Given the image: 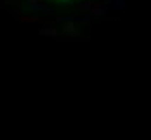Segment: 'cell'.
<instances>
[{
  "label": "cell",
  "mask_w": 151,
  "mask_h": 140,
  "mask_svg": "<svg viewBox=\"0 0 151 140\" xmlns=\"http://www.w3.org/2000/svg\"><path fill=\"white\" fill-rule=\"evenodd\" d=\"M26 9H28V11H43V13H52V9H47L45 4H41V0H26Z\"/></svg>",
  "instance_id": "6da1fadb"
},
{
  "label": "cell",
  "mask_w": 151,
  "mask_h": 140,
  "mask_svg": "<svg viewBox=\"0 0 151 140\" xmlns=\"http://www.w3.org/2000/svg\"><path fill=\"white\" fill-rule=\"evenodd\" d=\"M39 34H43V37H50V34H52V37H54V34H56V28H41Z\"/></svg>",
  "instance_id": "7a4b0ae2"
},
{
  "label": "cell",
  "mask_w": 151,
  "mask_h": 140,
  "mask_svg": "<svg viewBox=\"0 0 151 140\" xmlns=\"http://www.w3.org/2000/svg\"><path fill=\"white\" fill-rule=\"evenodd\" d=\"M19 19L22 22H37V17H32V15H19Z\"/></svg>",
  "instance_id": "3957f363"
}]
</instances>
